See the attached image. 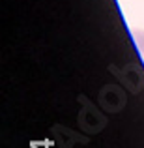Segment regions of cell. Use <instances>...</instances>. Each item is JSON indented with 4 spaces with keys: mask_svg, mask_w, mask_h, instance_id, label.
Masks as SVG:
<instances>
[{
    "mask_svg": "<svg viewBox=\"0 0 144 148\" xmlns=\"http://www.w3.org/2000/svg\"><path fill=\"white\" fill-rule=\"evenodd\" d=\"M133 36H135V40H137V45H139V49H141V53L144 54V32H133Z\"/></svg>",
    "mask_w": 144,
    "mask_h": 148,
    "instance_id": "obj_1",
    "label": "cell"
}]
</instances>
